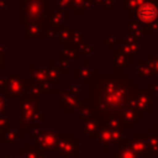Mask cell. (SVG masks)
Listing matches in <instances>:
<instances>
[{
    "label": "cell",
    "instance_id": "32",
    "mask_svg": "<svg viewBox=\"0 0 158 158\" xmlns=\"http://www.w3.org/2000/svg\"><path fill=\"white\" fill-rule=\"evenodd\" d=\"M146 0H122L121 1V9L126 11L127 15H131L136 11V9L142 4Z\"/></svg>",
    "mask_w": 158,
    "mask_h": 158
},
{
    "label": "cell",
    "instance_id": "30",
    "mask_svg": "<svg viewBox=\"0 0 158 158\" xmlns=\"http://www.w3.org/2000/svg\"><path fill=\"white\" fill-rule=\"evenodd\" d=\"M114 65H115L116 70H123L125 72V69L127 67H130V59L126 56H123L121 52L116 51L115 58H114Z\"/></svg>",
    "mask_w": 158,
    "mask_h": 158
},
{
    "label": "cell",
    "instance_id": "43",
    "mask_svg": "<svg viewBox=\"0 0 158 158\" xmlns=\"http://www.w3.org/2000/svg\"><path fill=\"white\" fill-rule=\"evenodd\" d=\"M7 65V54H0V72Z\"/></svg>",
    "mask_w": 158,
    "mask_h": 158
},
{
    "label": "cell",
    "instance_id": "26",
    "mask_svg": "<svg viewBox=\"0 0 158 158\" xmlns=\"http://www.w3.org/2000/svg\"><path fill=\"white\" fill-rule=\"evenodd\" d=\"M58 56L64 58L67 62H73V60H78L80 54L73 48L72 44H64L63 49L58 51Z\"/></svg>",
    "mask_w": 158,
    "mask_h": 158
},
{
    "label": "cell",
    "instance_id": "17",
    "mask_svg": "<svg viewBox=\"0 0 158 158\" xmlns=\"http://www.w3.org/2000/svg\"><path fill=\"white\" fill-rule=\"evenodd\" d=\"M95 141H96V144L100 146L102 151H107L109 147L112 146V130L102 125L96 135Z\"/></svg>",
    "mask_w": 158,
    "mask_h": 158
},
{
    "label": "cell",
    "instance_id": "18",
    "mask_svg": "<svg viewBox=\"0 0 158 158\" xmlns=\"http://www.w3.org/2000/svg\"><path fill=\"white\" fill-rule=\"evenodd\" d=\"M126 35H127V38L139 42L142 38L146 37L147 32L136 21H128V22H126Z\"/></svg>",
    "mask_w": 158,
    "mask_h": 158
},
{
    "label": "cell",
    "instance_id": "8",
    "mask_svg": "<svg viewBox=\"0 0 158 158\" xmlns=\"http://www.w3.org/2000/svg\"><path fill=\"white\" fill-rule=\"evenodd\" d=\"M60 133L57 130L53 128H47V130H40L37 132L36 139H35V146L43 151L44 153L52 152L56 149L57 143L59 141Z\"/></svg>",
    "mask_w": 158,
    "mask_h": 158
},
{
    "label": "cell",
    "instance_id": "50",
    "mask_svg": "<svg viewBox=\"0 0 158 158\" xmlns=\"http://www.w3.org/2000/svg\"><path fill=\"white\" fill-rule=\"evenodd\" d=\"M157 158H158V157H157Z\"/></svg>",
    "mask_w": 158,
    "mask_h": 158
},
{
    "label": "cell",
    "instance_id": "23",
    "mask_svg": "<svg viewBox=\"0 0 158 158\" xmlns=\"http://www.w3.org/2000/svg\"><path fill=\"white\" fill-rule=\"evenodd\" d=\"M114 158H141L128 144L127 139L125 141L123 144H121L115 152H114Z\"/></svg>",
    "mask_w": 158,
    "mask_h": 158
},
{
    "label": "cell",
    "instance_id": "7",
    "mask_svg": "<svg viewBox=\"0 0 158 158\" xmlns=\"http://www.w3.org/2000/svg\"><path fill=\"white\" fill-rule=\"evenodd\" d=\"M130 107H132L137 112H139L142 118L147 117L148 114L152 112V110H153V96H152V94L147 89L138 90L133 95V98L130 102Z\"/></svg>",
    "mask_w": 158,
    "mask_h": 158
},
{
    "label": "cell",
    "instance_id": "31",
    "mask_svg": "<svg viewBox=\"0 0 158 158\" xmlns=\"http://www.w3.org/2000/svg\"><path fill=\"white\" fill-rule=\"evenodd\" d=\"M136 67H137V77H139L143 83L146 81V79L153 78V73L146 62H137Z\"/></svg>",
    "mask_w": 158,
    "mask_h": 158
},
{
    "label": "cell",
    "instance_id": "19",
    "mask_svg": "<svg viewBox=\"0 0 158 158\" xmlns=\"http://www.w3.org/2000/svg\"><path fill=\"white\" fill-rule=\"evenodd\" d=\"M101 120V123L111 130H120V131H126L125 130V123L122 120L121 114H112V115H107L104 116Z\"/></svg>",
    "mask_w": 158,
    "mask_h": 158
},
{
    "label": "cell",
    "instance_id": "44",
    "mask_svg": "<svg viewBox=\"0 0 158 158\" xmlns=\"http://www.w3.org/2000/svg\"><path fill=\"white\" fill-rule=\"evenodd\" d=\"M148 31H149V32H158V21L154 22V23H152L151 26H148V27L146 28V32L148 33Z\"/></svg>",
    "mask_w": 158,
    "mask_h": 158
},
{
    "label": "cell",
    "instance_id": "40",
    "mask_svg": "<svg viewBox=\"0 0 158 158\" xmlns=\"http://www.w3.org/2000/svg\"><path fill=\"white\" fill-rule=\"evenodd\" d=\"M56 63H57V67L59 68V70L63 73V72H68V62L64 59V58H62V57H59L58 56V59L56 60Z\"/></svg>",
    "mask_w": 158,
    "mask_h": 158
},
{
    "label": "cell",
    "instance_id": "28",
    "mask_svg": "<svg viewBox=\"0 0 158 158\" xmlns=\"http://www.w3.org/2000/svg\"><path fill=\"white\" fill-rule=\"evenodd\" d=\"M85 35L79 30V28H74L73 30V36H72V41L70 44L73 46V48L79 52V49L85 44Z\"/></svg>",
    "mask_w": 158,
    "mask_h": 158
},
{
    "label": "cell",
    "instance_id": "45",
    "mask_svg": "<svg viewBox=\"0 0 158 158\" xmlns=\"http://www.w3.org/2000/svg\"><path fill=\"white\" fill-rule=\"evenodd\" d=\"M7 7V0H0V10H6Z\"/></svg>",
    "mask_w": 158,
    "mask_h": 158
},
{
    "label": "cell",
    "instance_id": "35",
    "mask_svg": "<svg viewBox=\"0 0 158 158\" xmlns=\"http://www.w3.org/2000/svg\"><path fill=\"white\" fill-rule=\"evenodd\" d=\"M146 63L151 68L153 77H157L158 75V56H148Z\"/></svg>",
    "mask_w": 158,
    "mask_h": 158
},
{
    "label": "cell",
    "instance_id": "25",
    "mask_svg": "<svg viewBox=\"0 0 158 158\" xmlns=\"http://www.w3.org/2000/svg\"><path fill=\"white\" fill-rule=\"evenodd\" d=\"M14 127V120L12 117H1L0 118V144L5 146L6 144V131L9 128Z\"/></svg>",
    "mask_w": 158,
    "mask_h": 158
},
{
    "label": "cell",
    "instance_id": "49",
    "mask_svg": "<svg viewBox=\"0 0 158 158\" xmlns=\"http://www.w3.org/2000/svg\"><path fill=\"white\" fill-rule=\"evenodd\" d=\"M156 132H157V133H158V131H156Z\"/></svg>",
    "mask_w": 158,
    "mask_h": 158
},
{
    "label": "cell",
    "instance_id": "4",
    "mask_svg": "<svg viewBox=\"0 0 158 158\" xmlns=\"http://www.w3.org/2000/svg\"><path fill=\"white\" fill-rule=\"evenodd\" d=\"M31 79L25 78L22 72H7L5 77V86L1 94L6 100H21L27 96Z\"/></svg>",
    "mask_w": 158,
    "mask_h": 158
},
{
    "label": "cell",
    "instance_id": "1",
    "mask_svg": "<svg viewBox=\"0 0 158 158\" xmlns=\"http://www.w3.org/2000/svg\"><path fill=\"white\" fill-rule=\"evenodd\" d=\"M142 89V85L123 70L112 74H95L86 81L85 100L94 116L102 118L112 114H121L130 107L133 95Z\"/></svg>",
    "mask_w": 158,
    "mask_h": 158
},
{
    "label": "cell",
    "instance_id": "22",
    "mask_svg": "<svg viewBox=\"0 0 158 158\" xmlns=\"http://www.w3.org/2000/svg\"><path fill=\"white\" fill-rule=\"evenodd\" d=\"M23 158H47V153L37 148L35 144H26L22 151L17 152Z\"/></svg>",
    "mask_w": 158,
    "mask_h": 158
},
{
    "label": "cell",
    "instance_id": "5",
    "mask_svg": "<svg viewBox=\"0 0 158 158\" xmlns=\"http://www.w3.org/2000/svg\"><path fill=\"white\" fill-rule=\"evenodd\" d=\"M133 20L144 30L158 21V0H146L132 14Z\"/></svg>",
    "mask_w": 158,
    "mask_h": 158
},
{
    "label": "cell",
    "instance_id": "34",
    "mask_svg": "<svg viewBox=\"0 0 158 158\" xmlns=\"http://www.w3.org/2000/svg\"><path fill=\"white\" fill-rule=\"evenodd\" d=\"M125 141H126L125 131L112 130V146H117V147H120L121 144L125 143Z\"/></svg>",
    "mask_w": 158,
    "mask_h": 158
},
{
    "label": "cell",
    "instance_id": "11",
    "mask_svg": "<svg viewBox=\"0 0 158 158\" xmlns=\"http://www.w3.org/2000/svg\"><path fill=\"white\" fill-rule=\"evenodd\" d=\"M44 68L47 72L48 81L53 85H57V93L59 90H63V74L57 67L56 60H47Z\"/></svg>",
    "mask_w": 158,
    "mask_h": 158
},
{
    "label": "cell",
    "instance_id": "42",
    "mask_svg": "<svg viewBox=\"0 0 158 158\" xmlns=\"http://www.w3.org/2000/svg\"><path fill=\"white\" fill-rule=\"evenodd\" d=\"M147 90L151 94H158V83H151V84H148Z\"/></svg>",
    "mask_w": 158,
    "mask_h": 158
},
{
    "label": "cell",
    "instance_id": "6",
    "mask_svg": "<svg viewBox=\"0 0 158 158\" xmlns=\"http://www.w3.org/2000/svg\"><path fill=\"white\" fill-rule=\"evenodd\" d=\"M54 152L60 158H78L80 157V141L72 133L60 135Z\"/></svg>",
    "mask_w": 158,
    "mask_h": 158
},
{
    "label": "cell",
    "instance_id": "13",
    "mask_svg": "<svg viewBox=\"0 0 158 158\" xmlns=\"http://www.w3.org/2000/svg\"><path fill=\"white\" fill-rule=\"evenodd\" d=\"M46 28H47V25L33 22V21H25L23 22V37L25 38H44Z\"/></svg>",
    "mask_w": 158,
    "mask_h": 158
},
{
    "label": "cell",
    "instance_id": "33",
    "mask_svg": "<svg viewBox=\"0 0 158 158\" xmlns=\"http://www.w3.org/2000/svg\"><path fill=\"white\" fill-rule=\"evenodd\" d=\"M19 141H20V137H19V132L17 130H15L14 127L9 128L6 131V144H19Z\"/></svg>",
    "mask_w": 158,
    "mask_h": 158
},
{
    "label": "cell",
    "instance_id": "37",
    "mask_svg": "<svg viewBox=\"0 0 158 158\" xmlns=\"http://www.w3.org/2000/svg\"><path fill=\"white\" fill-rule=\"evenodd\" d=\"M57 4H58V10H63V11L72 10V0H57Z\"/></svg>",
    "mask_w": 158,
    "mask_h": 158
},
{
    "label": "cell",
    "instance_id": "24",
    "mask_svg": "<svg viewBox=\"0 0 158 158\" xmlns=\"http://www.w3.org/2000/svg\"><path fill=\"white\" fill-rule=\"evenodd\" d=\"M28 72H30V78L35 83L41 84V83L48 81L47 72H46V68L44 67H30Z\"/></svg>",
    "mask_w": 158,
    "mask_h": 158
},
{
    "label": "cell",
    "instance_id": "10",
    "mask_svg": "<svg viewBox=\"0 0 158 158\" xmlns=\"http://www.w3.org/2000/svg\"><path fill=\"white\" fill-rule=\"evenodd\" d=\"M58 105L63 107L64 111H79L81 100L73 96L68 91L59 90L58 93Z\"/></svg>",
    "mask_w": 158,
    "mask_h": 158
},
{
    "label": "cell",
    "instance_id": "38",
    "mask_svg": "<svg viewBox=\"0 0 158 158\" xmlns=\"http://www.w3.org/2000/svg\"><path fill=\"white\" fill-rule=\"evenodd\" d=\"M6 102L7 100L2 94H0V118L7 116V110H6Z\"/></svg>",
    "mask_w": 158,
    "mask_h": 158
},
{
    "label": "cell",
    "instance_id": "36",
    "mask_svg": "<svg viewBox=\"0 0 158 158\" xmlns=\"http://www.w3.org/2000/svg\"><path fill=\"white\" fill-rule=\"evenodd\" d=\"M38 86H40L42 94H57V89H56L54 85L51 84L49 81L41 83V84H38Z\"/></svg>",
    "mask_w": 158,
    "mask_h": 158
},
{
    "label": "cell",
    "instance_id": "41",
    "mask_svg": "<svg viewBox=\"0 0 158 158\" xmlns=\"http://www.w3.org/2000/svg\"><path fill=\"white\" fill-rule=\"evenodd\" d=\"M69 94H72L73 96L80 99V89H79V84H72L69 86V90H68Z\"/></svg>",
    "mask_w": 158,
    "mask_h": 158
},
{
    "label": "cell",
    "instance_id": "9",
    "mask_svg": "<svg viewBox=\"0 0 158 158\" xmlns=\"http://www.w3.org/2000/svg\"><path fill=\"white\" fill-rule=\"evenodd\" d=\"M101 120L91 116V117H80V133L85 136L88 141H95L99 130L101 128Z\"/></svg>",
    "mask_w": 158,
    "mask_h": 158
},
{
    "label": "cell",
    "instance_id": "46",
    "mask_svg": "<svg viewBox=\"0 0 158 158\" xmlns=\"http://www.w3.org/2000/svg\"><path fill=\"white\" fill-rule=\"evenodd\" d=\"M14 157H15L14 152H12V151H7V152H6V154H5L2 158H14Z\"/></svg>",
    "mask_w": 158,
    "mask_h": 158
},
{
    "label": "cell",
    "instance_id": "21",
    "mask_svg": "<svg viewBox=\"0 0 158 158\" xmlns=\"http://www.w3.org/2000/svg\"><path fill=\"white\" fill-rule=\"evenodd\" d=\"M147 147H148V157H158V133L151 127L146 133Z\"/></svg>",
    "mask_w": 158,
    "mask_h": 158
},
{
    "label": "cell",
    "instance_id": "15",
    "mask_svg": "<svg viewBox=\"0 0 158 158\" xmlns=\"http://www.w3.org/2000/svg\"><path fill=\"white\" fill-rule=\"evenodd\" d=\"M121 116H122V120H123V123H125V130H127V128L133 130L142 121V116L139 115V112H137L132 107L125 109L121 112Z\"/></svg>",
    "mask_w": 158,
    "mask_h": 158
},
{
    "label": "cell",
    "instance_id": "39",
    "mask_svg": "<svg viewBox=\"0 0 158 158\" xmlns=\"http://www.w3.org/2000/svg\"><path fill=\"white\" fill-rule=\"evenodd\" d=\"M59 30H60V28H58V27L47 26V28H46V37H48V38H54V37H57Z\"/></svg>",
    "mask_w": 158,
    "mask_h": 158
},
{
    "label": "cell",
    "instance_id": "47",
    "mask_svg": "<svg viewBox=\"0 0 158 158\" xmlns=\"http://www.w3.org/2000/svg\"><path fill=\"white\" fill-rule=\"evenodd\" d=\"M152 128H153V130H154V131H158V121H157V122H154V123H153V126H152Z\"/></svg>",
    "mask_w": 158,
    "mask_h": 158
},
{
    "label": "cell",
    "instance_id": "48",
    "mask_svg": "<svg viewBox=\"0 0 158 158\" xmlns=\"http://www.w3.org/2000/svg\"><path fill=\"white\" fill-rule=\"evenodd\" d=\"M14 158H23V157H22V156H20V154H19V153H17V154H16V156H15V157H14Z\"/></svg>",
    "mask_w": 158,
    "mask_h": 158
},
{
    "label": "cell",
    "instance_id": "2",
    "mask_svg": "<svg viewBox=\"0 0 158 158\" xmlns=\"http://www.w3.org/2000/svg\"><path fill=\"white\" fill-rule=\"evenodd\" d=\"M17 114L20 117L17 132L20 139L32 130H40L41 125L47 121V112L41 110V98L26 96L19 100Z\"/></svg>",
    "mask_w": 158,
    "mask_h": 158
},
{
    "label": "cell",
    "instance_id": "27",
    "mask_svg": "<svg viewBox=\"0 0 158 158\" xmlns=\"http://www.w3.org/2000/svg\"><path fill=\"white\" fill-rule=\"evenodd\" d=\"M91 0H72V10H74V14L77 16H83L85 11L91 7Z\"/></svg>",
    "mask_w": 158,
    "mask_h": 158
},
{
    "label": "cell",
    "instance_id": "16",
    "mask_svg": "<svg viewBox=\"0 0 158 158\" xmlns=\"http://www.w3.org/2000/svg\"><path fill=\"white\" fill-rule=\"evenodd\" d=\"M95 74H96V70L94 67H91L90 62H80V64L75 67V72H74L75 78H78L83 83H86L88 80H90Z\"/></svg>",
    "mask_w": 158,
    "mask_h": 158
},
{
    "label": "cell",
    "instance_id": "20",
    "mask_svg": "<svg viewBox=\"0 0 158 158\" xmlns=\"http://www.w3.org/2000/svg\"><path fill=\"white\" fill-rule=\"evenodd\" d=\"M69 14L68 11H63V10H52L48 15V26H53V27H63V23L68 21Z\"/></svg>",
    "mask_w": 158,
    "mask_h": 158
},
{
    "label": "cell",
    "instance_id": "29",
    "mask_svg": "<svg viewBox=\"0 0 158 158\" xmlns=\"http://www.w3.org/2000/svg\"><path fill=\"white\" fill-rule=\"evenodd\" d=\"M73 30L72 27H60L57 38H58V43L60 44H70L72 41V36H73Z\"/></svg>",
    "mask_w": 158,
    "mask_h": 158
},
{
    "label": "cell",
    "instance_id": "12",
    "mask_svg": "<svg viewBox=\"0 0 158 158\" xmlns=\"http://www.w3.org/2000/svg\"><path fill=\"white\" fill-rule=\"evenodd\" d=\"M115 43H118V52H121L128 59H135L137 56L141 54L139 42H137L135 40L126 38L122 41H115Z\"/></svg>",
    "mask_w": 158,
    "mask_h": 158
},
{
    "label": "cell",
    "instance_id": "14",
    "mask_svg": "<svg viewBox=\"0 0 158 158\" xmlns=\"http://www.w3.org/2000/svg\"><path fill=\"white\" fill-rule=\"evenodd\" d=\"M130 147L139 156V157H148V147H147V138L146 135H131L127 139Z\"/></svg>",
    "mask_w": 158,
    "mask_h": 158
},
{
    "label": "cell",
    "instance_id": "3",
    "mask_svg": "<svg viewBox=\"0 0 158 158\" xmlns=\"http://www.w3.org/2000/svg\"><path fill=\"white\" fill-rule=\"evenodd\" d=\"M52 11L51 0H19L17 20L33 21L48 26V15Z\"/></svg>",
    "mask_w": 158,
    "mask_h": 158
}]
</instances>
